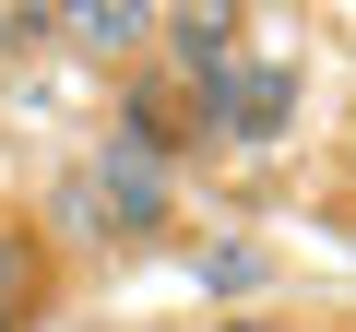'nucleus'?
Segmentation results:
<instances>
[{"mask_svg":"<svg viewBox=\"0 0 356 332\" xmlns=\"http://www.w3.org/2000/svg\"><path fill=\"white\" fill-rule=\"evenodd\" d=\"M285 119H297V72L285 60H226L202 83V131H226V142H273Z\"/></svg>","mask_w":356,"mask_h":332,"instance_id":"obj_1","label":"nucleus"},{"mask_svg":"<svg viewBox=\"0 0 356 332\" xmlns=\"http://www.w3.org/2000/svg\"><path fill=\"white\" fill-rule=\"evenodd\" d=\"M154 36H166V60L191 72V83H214V72L238 60V13H226V0H191V13H154Z\"/></svg>","mask_w":356,"mask_h":332,"instance_id":"obj_2","label":"nucleus"},{"mask_svg":"<svg viewBox=\"0 0 356 332\" xmlns=\"http://www.w3.org/2000/svg\"><path fill=\"white\" fill-rule=\"evenodd\" d=\"M60 24H72L83 48H107V60H119V48H143V36H154V0H72Z\"/></svg>","mask_w":356,"mask_h":332,"instance_id":"obj_3","label":"nucleus"},{"mask_svg":"<svg viewBox=\"0 0 356 332\" xmlns=\"http://www.w3.org/2000/svg\"><path fill=\"white\" fill-rule=\"evenodd\" d=\"M36 285H48V273H36V249H24V226H0V332L36 320Z\"/></svg>","mask_w":356,"mask_h":332,"instance_id":"obj_4","label":"nucleus"},{"mask_svg":"<svg viewBox=\"0 0 356 332\" xmlns=\"http://www.w3.org/2000/svg\"><path fill=\"white\" fill-rule=\"evenodd\" d=\"M202 285H226V297H250V285H261V249H202Z\"/></svg>","mask_w":356,"mask_h":332,"instance_id":"obj_5","label":"nucleus"},{"mask_svg":"<svg viewBox=\"0 0 356 332\" xmlns=\"http://www.w3.org/2000/svg\"><path fill=\"white\" fill-rule=\"evenodd\" d=\"M48 24H60V13H36V0H24V13H13V0H0V48H36Z\"/></svg>","mask_w":356,"mask_h":332,"instance_id":"obj_6","label":"nucleus"},{"mask_svg":"<svg viewBox=\"0 0 356 332\" xmlns=\"http://www.w3.org/2000/svg\"><path fill=\"white\" fill-rule=\"evenodd\" d=\"M226 332H273V320H226Z\"/></svg>","mask_w":356,"mask_h":332,"instance_id":"obj_7","label":"nucleus"}]
</instances>
